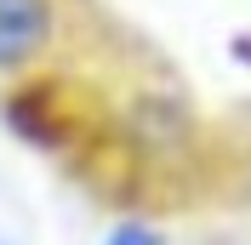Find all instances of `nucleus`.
I'll use <instances>...</instances> for the list:
<instances>
[{
	"instance_id": "f257e3e1",
	"label": "nucleus",
	"mask_w": 251,
	"mask_h": 245,
	"mask_svg": "<svg viewBox=\"0 0 251 245\" xmlns=\"http://www.w3.org/2000/svg\"><path fill=\"white\" fill-rule=\"evenodd\" d=\"M57 34V6L51 0H0V74L29 69Z\"/></svg>"
},
{
	"instance_id": "f03ea898",
	"label": "nucleus",
	"mask_w": 251,
	"mask_h": 245,
	"mask_svg": "<svg viewBox=\"0 0 251 245\" xmlns=\"http://www.w3.org/2000/svg\"><path fill=\"white\" fill-rule=\"evenodd\" d=\"M103 245H166V234H160L149 217H120V222L103 234Z\"/></svg>"
}]
</instances>
